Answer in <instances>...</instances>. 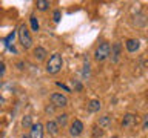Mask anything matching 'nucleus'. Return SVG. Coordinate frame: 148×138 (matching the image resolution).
<instances>
[{"mask_svg":"<svg viewBox=\"0 0 148 138\" xmlns=\"http://www.w3.org/2000/svg\"><path fill=\"white\" fill-rule=\"evenodd\" d=\"M71 85H73V87H74L76 91H82V85H80L77 80H71Z\"/></svg>","mask_w":148,"mask_h":138,"instance_id":"nucleus-20","label":"nucleus"},{"mask_svg":"<svg viewBox=\"0 0 148 138\" xmlns=\"http://www.w3.org/2000/svg\"><path fill=\"white\" fill-rule=\"evenodd\" d=\"M12 40H14V32L6 37V46H8V48H11V41H12Z\"/></svg>","mask_w":148,"mask_h":138,"instance_id":"nucleus-21","label":"nucleus"},{"mask_svg":"<svg viewBox=\"0 0 148 138\" xmlns=\"http://www.w3.org/2000/svg\"><path fill=\"white\" fill-rule=\"evenodd\" d=\"M56 123L59 124V127L66 126V123H68V114H60V115H57V118H56Z\"/></svg>","mask_w":148,"mask_h":138,"instance_id":"nucleus-14","label":"nucleus"},{"mask_svg":"<svg viewBox=\"0 0 148 138\" xmlns=\"http://www.w3.org/2000/svg\"><path fill=\"white\" fill-rule=\"evenodd\" d=\"M99 129H97V126H94V137H100L102 135V132H103V131H99Z\"/></svg>","mask_w":148,"mask_h":138,"instance_id":"nucleus-23","label":"nucleus"},{"mask_svg":"<svg viewBox=\"0 0 148 138\" xmlns=\"http://www.w3.org/2000/svg\"><path fill=\"white\" fill-rule=\"evenodd\" d=\"M32 55H34V58L37 60V62H43V60L46 58V55H48V52H46L45 48L37 46V48H34V51H32Z\"/></svg>","mask_w":148,"mask_h":138,"instance_id":"nucleus-9","label":"nucleus"},{"mask_svg":"<svg viewBox=\"0 0 148 138\" xmlns=\"http://www.w3.org/2000/svg\"><path fill=\"white\" fill-rule=\"evenodd\" d=\"M5 104V98H3V97L2 95H0V108H2V106Z\"/></svg>","mask_w":148,"mask_h":138,"instance_id":"nucleus-25","label":"nucleus"},{"mask_svg":"<svg viewBox=\"0 0 148 138\" xmlns=\"http://www.w3.org/2000/svg\"><path fill=\"white\" fill-rule=\"evenodd\" d=\"M100 108H102V104H100L99 100H91L90 103H88V110H90V112H99Z\"/></svg>","mask_w":148,"mask_h":138,"instance_id":"nucleus-13","label":"nucleus"},{"mask_svg":"<svg viewBox=\"0 0 148 138\" xmlns=\"http://www.w3.org/2000/svg\"><path fill=\"white\" fill-rule=\"evenodd\" d=\"M54 109H56V108H54L53 104H51V106H46V109H45V110H46L48 114H51V112H54Z\"/></svg>","mask_w":148,"mask_h":138,"instance_id":"nucleus-24","label":"nucleus"},{"mask_svg":"<svg viewBox=\"0 0 148 138\" xmlns=\"http://www.w3.org/2000/svg\"><path fill=\"white\" fill-rule=\"evenodd\" d=\"M17 35H18V40H20L22 46L25 49H29L32 46V37H31V32L28 31V26L23 23V25L18 26V31H17Z\"/></svg>","mask_w":148,"mask_h":138,"instance_id":"nucleus-2","label":"nucleus"},{"mask_svg":"<svg viewBox=\"0 0 148 138\" xmlns=\"http://www.w3.org/2000/svg\"><path fill=\"white\" fill-rule=\"evenodd\" d=\"M49 2L48 0H37L36 2V6H37V9H39V11H46V9L49 8Z\"/></svg>","mask_w":148,"mask_h":138,"instance_id":"nucleus-15","label":"nucleus"},{"mask_svg":"<svg viewBox=\"0 0 148 138\" xmlns=\"http://www.w3.org/2000/svg\"><path fill=\"white\" fill-rule=\"evenodd\" d=\"M97 124H99L100 129H108L111 126V118L108 117V115H105V117H100L99 121H97Z\"/></svg>","mask_w":148,"mask_h":138,"instance_id":"nucleus-12","label":"nucleus"},{"mask_svg":"<svg viewBox=\"0 0 148 138\" xmlns=\"http://www.w3.org/2000/svg\"><path fill=\"white\" fill-rule=\"evenodd\" d=\"M82 132H83V123L80 120H74L71 123V126H69V135L79 137V135H82Z\"/></svg>","mask_w":148,"mask_h":138,"instance_id":"nucleus-6","label":"nucleus"},{"mask_svg":"<svg viewBox=\"0 0 148 138\" xmlns=\"http://www.w3.org/2000/svg\"><path fill=\"white\" fill-rule=\"evenodd\" d=\"M0 87H2V80H0Z\"/></svg>","mask_w":148,"mask_h":138,"instance_id":"nucleus-27","label":"nucleus"},{"mask_svg":"<svg viewBox=\"0 0 148 138\" xmlns=\"http://www.w3.org/2000/svg\"><path fill=\"white\" fill-rule=\"evenodd\" d=\"M139 46H140V41L136 39H128L127 43H125V48H127L128 52H136L139 49Z\"/></svg>","mask_w":148,"mask_h":138,"instance_id":"nucleus-11","label":"nucleus"},{"mask_svg":"<svg viewBox=\"0 0 148 138\" xmlns=\"http://www.w3.org/2000/svg\"><path fill=\"white\" fill-rule=\"evenodd\" d=\"M22 126L25 127V129H31L32 127V117H31V115H25V117H23Z\"/></svg>","mask_w":148,"mask_h":138,"instance_id":"nucleus-16","label":"nucleus"},{"mask_svg":"<svg viewBox=\"0 0 148 138\" xmlns=\"http://www.w3.org/2000/svg\"><path fill=\"white\" fill-rule=\"evenodd\" d=\"M51 104L54 108H65V106H68V98L62 94H53L51 95Z\"/></svg>","mask_w":148,"mask_h":138,"instance_id":"nucleus-4","label":"nucleus"},{"mask_svg":"<svg viewBox=\"0 0 148 138\" xmlns=\"http://www.w3.org/2000/svg\"><path fill=\"white\" fill-rule=\"evenodd\" d=\"M110 54H111V46H110V43L103 41V43H100L96 48L94 58L97 60V62H103V60H106V58L110 57Z\"/></svg>","mask_w":148,"mask_h":138,"instance_id":"nucleus-3","label":"nucleus"},{"mask_svg":"<svg viewBox=\"0 0 148 138\" xmlns=\"http://www.w3.org/2000/svg\"><path fill=\"white\" fill-rule=\"evenodd\" d=\"M62 66H63V58H62V55L56 52V54L51 55L49 60L46 62V68H45V69H46V72H48V74H53V75H54V74H57L60 69H62Z\"/></svg>","mask_w":148,"mask_h":138,"instance_id":"nucleus-1","label":"nucleus"},{"mask_svg":"<svg viewBox=\"0 0 148 138\" xmlns=\"http://www.w3.org/2000/svg\"><path fill=\"white\" fill-rule=\"evenodd\" d=\"M53 17H54V22H56V23H59V22H60V17H62V12H60L59 9H56Z\"/></svg>","mask_w":148,"mask_h":138,"instance_id":"nucleus-19","label":"nucleus"},{"mask_svg":"<svg viewBox=\"0 0 148 138\" xmlns=\"http://www.w3.org/2000/svg\"><path fill=\"white\" fill-rule=\"evenodd\" d=\"M142 129L148 132V112L143 115V120H142Z\"/></svg>","mask_w":148,"mask_h":138,"instance_id":"nucleus-18","label":"nucleus"},{"mask_svg":"<svg viewBox=\"0 0 148 138\" xmlns=\"http://www.w3.org/2000/svg\"><path fill=\"white\" fill-rule=\"evenodd\" d=\"M29 22H31V29L34 31V32H39L40 25H39V22H37V17L36 16H31L29 17Z\"/></svg>","mask_w":148,"mask_h":138,"instance_id":"nucleus-17","label":"nucleus"},{"mask_svg":"<svg viewBox=\"0 0 148 138\" xmlns=\"http://www.w3.org/2000/svg\"><path fill=\"white\" fill-rule=\"evenodd\" d=\"M120 54H122V45H120L119 41H116V43H113V46H111V60H113L114 63H117L119 58H120Z\"/></svg>","mask_w":148,"mask_h":138,"instance_id":"nucleus-7","label":"nucleus"},{"mask_svg":"<svg viewBox=\"0 0 148 138\" xmlns=\"http://www.w3.org/2000/svg\"><path fill=\"white\" fill-rule=\"evenodd\" d=\"M147 64H148V62H147Z\"/></svg>","mask_w":148,"mask_h":138,"instance_id":"nucleus-28","label":"nucleus"},{"mask_svg":"<svg viewBox=\"0 0 148 138\" xmlns=\"http://www.w3.org/2000/svg\"><path fill=\"white\" fill-rule=\"evenodd\" d=\"M137 124V115L136 114H125L123 118H122V126L125 129H131Z\"/></svg>","mask_w":148,"mask_h":138,"instance_id":"nucleus-5","label":"nucleus"},{"mask_svg":"<svg viewBox=\"0 0 148 138\" xmlns=\"http://www.w3.org/2000/svg\"><path fill=\"white\" fill-rule=\"evenodd\" d=\"M22 138H29V137H26V135H23V137H22Z\"/></svg>","mask_w":148,"mask_h":138,"instance_id":"nucleus-26","label":"nucleus"},{"mask_svg":"<svg viewBox=\"0 0 148 138\" xmlns=\"http://www.w3.org/2000/svg\"><path fill=\"white\" fill-rule=\"evenodd\" d=\"M29 138H43V126L40 123L32 124L31 132H29Z\"/></svg>","mask_w":148,"mask_h":138,"instance_id":"nucleus-8","label":"nucleus"},{"mask_svg":"<svg viewBox=\"0 0 148 138\" xmlns=\"http://www.w3.org/2000/svg\"><path fill=\"white\" fill-rule=\"evenodd\" d=\"M45 129H46V132H48L49 135L56 137V135L59 133V129H60V127H59V124L56 123V121H53V120H49V121L45 124Z\"/></svg>","mask_w":148,"mask_h":138,"instance_id":"nucleus-10","label":"nucleus"},{"mask_svg":"<svg viewBox=\"0 0 148 138\" xmlns=\"http://www.w3.org/2000/svg\"><path fill=\"white\" fill-rule=\"evenodd\" d=\"M5 71H6V64H5V62H0V77L5 74Z\"/></svg>","mask_w":148,"mask_h":138,"instance_id":"nucleus-22","label":"nucleus"}]
</instances>
